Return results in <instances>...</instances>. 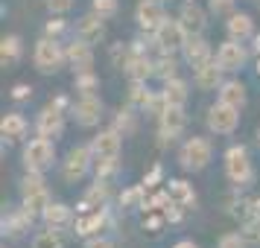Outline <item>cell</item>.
<instances>
[{
  "mask_svg": "<svg viewBox=\"0 0 260 248\" xmlns=\"http://www.w3.org/2000/svg\"><path fill=\"white\" fill-rule=\"evenodd\" d=\"M222 169L234 190H246L254 181V164H251V155L243 143H231L222 152Z\"/></svg>",
  "mask_w": 260,
  "mask_h": 248,
  "instance_id": "obj_1",
  "label": "cell"
},
{
  "mask_svg": "<svg viewBox=\"0 0 260 248\" xmlns=\"http://www.w3.org/2000/svg\"><path fill=\"white\" fill-rule=\"evenodd\" d=\"M176 161L184 172H202L208 169L213 161V143L211 137H202V134H193V137H184L181 146L176 152Z\"/></svg>",
  "mask_w": 260,
  "mask_h": 248,
  "instance_id": "obj_2",
  "label": "cell"
},
{
  "mask_svg": "<svg viewBox=\"0 0 260 248\" xmlns=\"http://www.w3.org/2000/svg\"><path fill=\"white\" fill-rule=\"evenodd\" d=\"M32 67H36L41 76H53L59 73L61 67H68V56H64V41L59 38L41 36L32 47Z\"/></svg>",
  "mask_w": 260,
  "mask_h": 248,
  "instance_id": "obj_3",
  "label": "cell"
},
{
  "mask_svg": "<svg viewBox=\"0 0 260 248\" xmlns=\"http://www.w3.org/2000/svg\"><path fill=\"white\" fill-rule=\"evenodd\" d=\"M18 193H21V204H24L29 213H36L38 219H41L44 207L53 201L50 199V187H47L44 172H29V169H24V178H21V184H18Z\"/></svg>",
  "mask_w": 260,
  "mask_h": 248,
  "instance_id": "obj_4",
  "label": "cell"
},
{
  "mask_svg": "<svg viewBox=\"0 0 260 248\" xmlns=\"http://www.w3.org/2000/svg\"><path fill=\"white\" fill-rule=\"evenodd\" d=\"M21 161H24V169L29 172H47L56 166L59 161V152H56V140H47V137H29L21 149Z\"/></svg>",
  "mask_w": 260,
  "mask_h": 248,
  "instance_id": "obj_5",
  "label": "cell"
},
{
  "mask_svg": "<svg viewBox=\"0 0 260 248\" xmlns=\"http://www.w3.org/2000/svg\"><path fill=\"white\" fill-rule=\"evenodd\" d=\"M94 164H96V158H94V152H91L88 143L71 146L68 155H64V161L59 164L61 181H64V184H79V181H85V178L94 172Z\"/></svg>",
  "mask_w": 260,
  "mask_h": 248,
  "instance_id": "obj_6",
  "label": "cell"
},
{
  "mask_svg": "<svg viewBox=\"0 0 260 248\" xmlns=\"http://www.w3.org/2000/svg\"><path fill=\"white\" fill-rule=\"evenodd\" d=\"M155 123H158V146L161 149H167L170 143H176L181 134H184V129H187V105H167L158 117H155Z\"/></svg>",
  "mask_w": 260,
  "mask_h": 248,
  "instance_id": "obj_7",
  "label": "cell"
},
{
  "mask_svg": "<svg viewBox=\"0 0 260 248\" xmlns=\"http://www.w3.org/2000/svg\"><path fill=\"white\" fill-rule=\"evenodd\" d=\"M205 126H208V131L216 134V137H231V134L240 129V108L225 105V102L216 99V102L208 108V114H205Z\"/></svg>",
  "mask_w": 260,
  "mask_h": 248,
  "instance_id": "obj_8",
  "label": "cell"
},
{
  "mask_svg": "<svg viewBox=\"0 0 260 248\" xmlns=\"http://www.w3.org/2000/svg\"><path fill=\"white\" fill-rule=\"evenodd\" d=\"M216 64L222 67L228 76L231 73H240L243 67L248 64V59H251V53H248L246 41H234V38H225V41H219L216 44Z\"/></svg>",
  "mask_w": 260,
  "mask_h": 248,
  "instance_id": "obj_9",
  "label": "cell"
},
{
  "mask_svg": "<svg viewBox=\"0 0 260 248\" xmlns=\"http://www.w3.org/2000/svg\"><path fill=\"white\" fill-rule=\"evenodd\" d=\"M68 111H61L56 108L53 102L41 108L36 114V123H32V131H36L38 137H47V140H59L61 134H64V126H68Z\"/></svg>",
  "mask_w": 260,
  "mask_h": 248,
  "instance_id": "obj_10",
  "label": "cell"
},
{
  "mask_svg": "<svg viewBox=\"0 0 260 248\" xmlns=\"http://www.w3.org/2000/svg\"><path fill=\"white\" fill-rule=\"evenodd\" d=\"M106 117V105L100 96H76L71 105V120L79 129H96Z\"/></svg>",
  "mask_w": 260,
  "mask_h": 248,
  "instance_id": "obj_11",
  "label": "cell"
},
{
  "mask_svg": "<svg viewBox=\"0 0 260 248\" xmlns=\"http://www.w3.org/2000/svg\"><path fill=\"white\" fill-rule=\"evenodd\" d=\"M36 219L38 216L29 213L24 204H9L3 210V219H0V231H3V236H9V239H21V236H26V231H32Z\"/></svg>",
  "mask_w": 260,
  "mask_h": 248,
  "instance_id": "obj_12",
  "label": "cell"
},
{
  "mask_svg": "<svg viewBox=\"0 0 260 248\" xmlns=\"http://www.w3.org/2000/svg\"><path fill=\"white\" fill-rule=\"evenodd\" d=\"M155 36V44H158V53H181V47L187 44V32H184V26L178 18H170L167 15V21L158 29L152 32Z\"/></svg>",
  "mask_w": 260,
  "mask_h": 248,
  "instance_id": "obj_13",
  "label": "cell"
},
{
  "mask_svg": "<svg viewBox=\"0 0 260 248\" xmlns=\"http://www.w3.org/2000/svg\"><path fill=\"white\" fill-rule=\"evenodd\" d=\"M167 21V3L161 0H138L135 6V24L143 32H155Z\"/></svg>",
  "mask_w": 260,
  "mask_h": 248,
  "instance_id": "obj_14",
  "label": "cell"
},
{
  "mask_svg": "<svg viewBox=\"0 0 260 248\" xmlns=\"http://www.w3.org/2000/svg\"><path fill=\"white\" fill-rule=\"evenodd\" d=\"M88 146H91L96 161H103V158H120V152H123V134L114 126H108V129L96 131L94 137L88 140Z\"/></svg>",
  "mask_w": 260,
  "mask_h": 248,
  "instance_id": "obj_15",
  "label": "cell"
},
{
  "mask_svg": "<svg viewBox=\"0 0 260 248\" xmlns=\"http://www.w3.org/2000/svg\"><path fill=\"white\" fill-rule=\"evenodd\" d=\"M64 56H68V67L73 73H85V70H94V44H88L82 38L71 36V41L64 44Z\"/></svg>",
  "mask_w": 260,
  "mask_h": 248,
  "instance_id": "obj_16",
  "label": "cell"
},
{
  "mask_svg": "<svg viewBox=\"0 0 260 248\" xmlns=\"http://www.w3.org/2000/svg\"><path fill=\"white\" fill-rule=\"evenodd\" d=\"M108 225H111L108 207H100V210H88V213H76L73 234L82 236V239H91V236H103V231H106Z\"/></svg>",
  "mask_w": 260,
  "mask_h": 248,
  "instance_id": "obj_17",
  "label": "cell"
},
{
  "mask_svg": "<svg viewBox=\"0 0 260 248\" xmlns=\"http://www.w3.org/2000/svg\"><path fill=\"white\" fill-rule=\"evenodd\" d=\"M41 225L44 228H53V231H73V225H76V210H73L71 204H64V201H50L44 213H41Z\"/></svg>",
  "mask_w": 260,
  "mask_h": 248,
  "instance_id": "obj_18",
  "label": "cell"
},
{
  "mask_svg": "<svg viewBox=\"0 0 260 248\" xmlns=\"http://www.w3.org/2000/svg\"><path fill=\"white\" fill-rule=\"evenodd\" d=\"M213 56H216V50L211 47V41L205 36H190L187 44L181 47V59H184V64H187L190 70H196L202 64L213 61Z\"/></svg>",
  "mask_w": 260,
  "mask_h": 248,
  "instance_id": "obj_19",
  "label": "cell"
},
{
  "mask_svg": "<svg viewBox=\"0 0 260 248\" xmlns=\"http://www.w3.org/2000/svg\"><path fill=\"white\" fill-rule=\"evenodd\" d=\"M181 26H184V32L187 36H205V29H208V9L202 6L199 0H187L176 15Z\"/></svg>",
  "mask_w": 260,
  "mask_h": 248,
  "instance_id": "obj_20",
  "label": "cell"
},
{
  "mask_svg": "<svg viewBox=\"0 0 260 248\" xmlns=\"http://www.w3.org/2000/svg\"><path fill=\"white\" fill-rule=\"evenodd\" d=\"M0 137H3V143H26L29 140V120L21 111H6L0 120Z\"/></svg>",
  "mask_w": 260,
  "mask_h": 248,
  "instance_id": "obj_21",
  "label": "cell"
},
{
  "mask_svg": "<svg viewBox=\"0 0 260 248\" xmlns=\"http://www.w3.org/2000/svg\"><path fill=\"white\" fill-rule=\"evenodd\" d=\"M73 36L96 47L100 41H106V18H100L96 12H88V15H82V18H76Z\"/></svg>",
  "mask_w": 260,
  "mask_h": 248,
  "instance_id": "obj_22",
  "label": "cell"
},
{
  "mask_svg": "<svg viewBox=\"0 0 260 248\" xmlns=\"http://www.w3.org/2000/svg\"><path fill=\"white\" fill-rule=\"evenodd\" d=\"M111 201V181H100L94 178V184L82 193V199L76 204V213H88V210H100V207H108Z\"/></svg>",
  "mask_w": 260,
  "mask_h": 248,
  "instance_id": "obj_23",
  "label": "cell"
},
{
  "mask_svg": "<svg viewBox=\"0 0 260 248\" xmlns=\"http://www.w3.org/2000/svg\"><path fill=\"white\" fill-rule=\"evenodd\" d=\"M257 36L254 29V18L248 12H231L225 15V38H234V41H251Z\"/></svg>",
  "mask_w": 260,
  "mask_h": 248,
  "instance_id": "obj_24",
  "label": "cell"
},
{
  "mask_svg": "<svg viewBox=\"0 0 260 248\" xmlns=\"http://www.w3.org/2000/svg\"><path fill=\"white\" fill-rule=\"evenodd\" d=\"M225 76L228 73L216 64V59L213 61H208V64H202V67H196L193 70V85H196V91H219L222 88V82H225Z\"/></svg>",
  "mask_w": 260,
  "mask_h": 248,
  "instance_id": "obj_25",
  "label": "cell"
},
{
  "mask_svg": "<svg viewBox=\"0 0 260 248\" xmlns=\"http://www.w3.org/2000/svg\"><path fill=\"white\" fill-rule=\"evenodd\" d=\"M123 73H126L129 82H149V79H155V56H149V53H135Z\"/></svg>",
  "mask_w": 260,
  "mask_h": 248,
  "instance_id": "obj_26",
  "label": "cell"
},
{
  "mask_svg": "<svg viewBox=\"0 0 260 248\" xmlns=\"http://www.w3.org/2000/svg\"><path fill=\"white\" fill-rule=\"evenodd\" d=\"M216 99L225 102V105H234V108L243 111V108L248 105V88L243 85V79H234V76H231V79H225L222 88L216 91Z\"/></svg>",
  "mask_w": 260,
  "mask_h": 248,
  "instance_id": "obj_27",
  "label": "cell"
},
{
  "mask_svg": "<svg viewBox=\"0 0 260 248\" xmlns=\"http://www.w3.org/2000/svg\"><path fill=\"white\" fill-rule=\"evenodd\" d=\"M24 59V38L9 32V36L0 38V67H15L18 61Z\"/></svg>",
  "mask_w": 260,
  "mask_h": 248,
  "instance_id": "obj_28",
  "label": "cell"
},
{
  "mask_svg": "<svg viewBox=\"0 0 260 248\" xmlns=\"http://www.w3.org/2000/svg\"><path fill=\"white\" fill-rule=\"evenodd\" d=\"M161 96H164L167 105H187L190 82H187V79H181V76H173V79L161 82Z\"/></svg>",
  "mask_w": 260,
  "mask_h": 248,
  "instance_id": "obj_29",
  "label": "cell"
},
{
  "mask_svg": "<svg viewBox=\"0 0 260 248\" xmlns=\"http://www.w3.org/2000/svg\"><path fill=\"white\" fill-rule=\"evenodd\" d=\"M167 190H170V199L178 201V204H181V207H187V210H193V207H196V201H199L193 184H187L184 178H173V181H167Z\"/></svg>",
  "mask_w": 260,
  "mask_h": 248,
  "instance_id": "obj_30",
  "label": "cell"
},
{
  "mask_svg": "<svg viewBox=\"0 0 260 248\" xmlns=\"http://www.w3.org/2000/svg\"><path fill=\"white\" fill-rule=\"evenodd\" d=\"M181 53H155V79H173L178 76V67H181Z\"/></svg>",
  "mask_w": 260,
  "mask_h": 248,
  "instance_id": "obj_31",
  "label": "cell"
},
{
  "mask_svg": "<svg viewBox=\"0 0 260 248\" xmlns=\"http://www.w3.org/2000/svg\"><path fill=\"white\" fill-rule=\"evenodd\" d=\"M152 99H155V91L149 88V82H129V96H126V102H129L132 108H138L141 114H146L149 105H152Z\"/></svg>",
  "mask_w": 260,
  "mask_h": 248,
  "instance_id": "obj_32",
  "label": "cell"
},
{
  "mask_svg": "<svg viewBox=\"0 0 260 248\" xmlns=\"http://www.w3.org/2000/svg\"><path fill=\"white\" fill-rule=\"evenodd\" d=\"M138 114H141V111H138V108H132L129 102H126L123 108H117V111H114L111 126H114L123 137H132V134L138 131Z\"/></svg>",
  "mask_w": 260,
  "mask_h": 248,
  "instance_id": "obj_33",
  "label": "cell"
},
{
  "mask_svg": "<svg viewBox=\"0 0 260 248\" xmlns=\"http://www.w3.org/2000/svg\"><path fill=\"white\" fill-rule=\"evenodd\" d=\"M100 76L96 70H85V73H73V94L76 96H100Z\"/></svg>",
  "mask_w": 260,
  "mask_h": 248,
  "instance_id": "obj_34",
  "label": "cell"
},
{
  "mask_svg": "<svg viewBox=\"0 0 260 248\" xmlns=\"http://www.w3.org/2000/svg\"><path fill=\"white\" fill-rule=\"evenodd\" d=\"M132 56H135L132 41H114V44H108V61H111V67L126 70V64L132 61Z\"/></svg>",
  "mask_w": 260,
  "mask_h": 248,
  "instance_id": "obj_35",
  "label": "cell"
},
{
  "mask_svg": "<svg viewBox=\"0 0 260 248\" xmlns=\"http://www.w3.org/2000/svg\"><path fill=\"white\" fill-rule=\"evenodd\" d=\"M29 248H64V239H61L59 231H53V228H41V231L32 234Z\"/></svg>",
  "mask_w": 260,
  "mask_h": 248,
  "instance_id": "obj_36",
  "label": "cell"
},
{
  "mask_svg": "<svg viewBox=\"0 0 260 248\" xmlns=\"http://www.w3.org/2000/svg\"><path fill=\"white\" fill-rule=\"evenodd\" d=\"M41 36H50V38H59V41H64V36H73V26H71V21H64L61 15H50V21L44 24Z\"/></svg>",
  "mask_w": 260,
  "mask_h": 248,
  "instance_id": "obj_37",
  "label": "cell"
},
{
  "mask_svg": "<svg viewBox=\"0 0 260 248\" xmlns=\"http://www.w3.org/2000/svg\"><path fill=\"white\" fill-rule=\"evenodd\" d=\"M120 172V158H103L94 164V178L100 181H114Z\"/></svg>",
  "mask_w": 260,
  "mask_h": 248,
  "instance_id": "obj_38",
  "label": "cell"
},
{
  "mask_svg": "<svg viewBox=\"0 0 260 248\" xmlns=\"http://www.w3.org/2000/svg\"><path fill=\"white\" fill-rule=\"evenodd\" d=\"M240 234L246 236V242L251 248H260V216H248V219H243L240 222Z\"/></svg>",
  "mask_w": 260,
  "mask_h": 248,
  "instance_id": "obj_39",
  "label": "cell"
},
{
  "mask_svg": "<svg viewBox=\"0 0 260 248\" xmlns=\"http://www.w3.org/2000/svg\"><path fill=\"white\" fill-rule=\"evenodd\" d=\"M91 12H96L100 18L111 21L120 12V0H91Z\"/></svg>",
  "mask_w": 260,
  "mask_h": 248,
  "instance_id": "obj_40",
  "label": "cell"
},
{
  "mask_svg": "<svg viewBox=\"0 0 260 248\" xmlns=\"http://www.w3.org/2000/svg\"><path fill=\"white\" fill-rule=\"evenodd\" d=\"M216 248H251V245L246 242V236L240 231H228V234H222L216 239Z\"/></svg>",
  "mask_w": 260,
  "mask_h": 248,
  "instance_id": "obj_41",
  "label": "cell"
},
{
  "mask_svg": "<svg viewBox=\"0 0 260 248\" xmlns=\"http://www.w3.org/2000/svg\"><path fill=\"white\" fill-rule=\"evenodd\" d=\"M32 91H36L32 85L18 82V85L12 88V91H9V96H12V102H29V99H32Z\"/></svg>",
  "mask_w": 260,
  "mask_h": 248,
  "instance_id": "obj_42",
  "label": "cell"
},
{
  "mask_svg": "<svg viewBox=\"0 0 260 248\" xmlns=\"http://www.w3.org/2000/svg\"><path fill=\"white\" fill-rule=\"evenodd\" d=\"M76 0H44V6L50 9V15H68L73 9Z\"/></svg>",
  "mask_w": 260,
  "mask_h": 248,
  "instance_id": "obj_43",
  "label": "cell"
},
{
  "mask_svg": "<svg viewBox=\"0 0 260 248\" xmlns=\"http://www.w3.org/2000/svg\"><path fill=\"white\" fill-rule=\"evenodd\" d=\"M234 3L237 0H208V9L213 15H231L234 12Z\"/></svg>",
  "mask_w": 260,
  "mask_h": 248,
  "instance_id": "obj_44",
  "label": "cell"
},
{
  "mask_svg": "<svg viewBox=\"0 0 260 248\" xmlns=\"http://www.w3.org/2000/svg\"><path fill=\"white\" fill-rule=\"evenodd\" d=\"M82 248H117V245H114V239H108V236L103 234V236H91V239H85Z\"/></svg>",
  "mask_w": 260,
  "mask_h": 248,
  "instance_id": "obj_45",
  "label": "cell"
},
{
  "mask_svg": "<svg viewBox=\"0 0 260 248\" xmlns=\"http://www.w3.org/2000/svg\"><path fill=\"white\" fill-rule=\"evenodd\" d=\"M155 181H161V164H155L146 175H143V187L146 190H152L155 187Z\"/></svg>",
  "mask_w": 260,
  "mask_h": 248,
  "instance_id": "obj_46",
  "label": "cell"
},
{
  "mask_svg": "<svg viewBox=\"0 0 260 248\" xmlns=\"http://www.w3.org/2000/svg\"><path fill=\"white\" fill-rule=\"evenodd\" d=\"M170 248H202L196 239H178V242H173Z\"/></svg>",
  "mask_w": 260,
  "mask_h": 248,
  "instance_id": "obj_47",
  "label": "cell"
},
{
  "mask_svg": "<svg viewBox=\"0 0 260 248\" xmlns=\"http://www.w3.org/2000/svg\"><path fill=\"white\" fill-rule=\"evenodd\" d=\"M251 53H254V56H260V32L251 38Z\"/></svg>",
  "mask_w": 260,
  "mask_h": 248,
  "instance_id": "obj_48",
  "label": "cell"
},
{
  "mask_svg": "<svg viewBox=\"0 0 260 248\" xmlns=\"http://www.w3.org/2000/svg\"><path fill=\"white\" fill-rule=\"evenodd\" d=\"M251 210H254V216H260V196L254 199V207H251Z\"/></svg>",
  "mask_w": 260,
  "mask_h": 248,
  "instance_id": "obj_49",
  "label": "cell"
},
{
  "mask_svg": "<svg viewBox=\"0 0 260 248\" xmlns=\"http://www.w3.org/2000/svg\"><path fill=\"white\" fill-rule=\"evenodd\" d=\"M254 137H257V146H260V126H257V131H254Z\"/></svg>",
  "mask_w": 260,
  "mask_h": 248,
  "instance_id": "obj_50",
  "label": "cell"
},
{
  "mask_svg": "<svg viewBox=\"0 0 260 248\" xmlns=\"http://www.w3.org/2000/svg\"><path fill=\"white\" fill-rule=\"evenodd\" d=\"M257 76H260V56H257Z\"/></svg>",
  "mask_w": 260,
  "mask_h": 248,
  "instance_id": "obj_51",
  "label": "cell"
},
{
  "mask_svg": "<svg viewBox=\"0 0 260 248\" xmlns=\"http://www.w3.org/2000/svg\"><path fill=\"white\" fill-rule=\"evenodd\" d=\"M161 3H173V0H161Z\"/></svg>",
  "mask_w": 260,
  "mask_h": 248,
  "instance_id": "obj_52",
  "label": "cell"
},
{
  "mask_svg": "<svg viewBox=\"0 0 260 248\" xmlns=\"http://www.w3.org/2000/svg\"><path fill=\"white\" fill-rule=\"evenodd\" d=\"M257 6H260V0H257Z\"/></svg>",
  "mask_w": 260,
  "mask_h": 248,
  "instance_id": "obj_53",
  "label": "cell"
}]
</instances>
